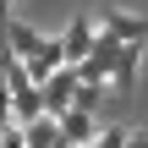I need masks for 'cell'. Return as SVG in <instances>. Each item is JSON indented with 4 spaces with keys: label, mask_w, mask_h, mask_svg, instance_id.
<instances>
[{
    "label": "cell",
    "mask_w": 148,
    "mask_h": 148,
    "mask_svg": "<svg viewBox=\"0 0 148 148\" xmlns=\"http://www.w3.org/2000/svg\"><path fill=\"white\" fill-rule=\"evenodd\" d=\"M60 49H66V66H82V60L99 49V16L77 11V16L60 27Z\"/></svg>",
    "instance_id": "obj_1"
},
{
    "label": "cell",
    "mask_w": 148,
    "mask_h": 148,
    "mask_svg": "<svg viewBox=\"0 0 148 148\" xmlns=\"http://www.w3.org/2000/svg\"><path fill=\"white\" fill-rule=\"evenodd\" d=\"M77 88H82V77H77V66H60L49 82H38V93H44V110L60 121L71 104H77Z\"/></svg>",
    "instance_id": "obj_2"
},
{
    "label": "cell",
    "mask_w": 148,
    "mask_h": 148,
    "mask_svg": "<svg viewBox=\"0 0 148 148\" xmlns=\"http://www.w3.org/2000/svg\"><path fill=\"white\" fill-rule=\"evenodd\" d=\"M99 38H110V44H143L148 38V16L143 11H104L99 16Z\"/></svg>",
    "instance_id": "obj_3"
},
{
    "label": "cell",
    "mask_w": 148,
    "mask_h": 148,
    "mask_svg": "<svg viewBox=\"0 0 148 148\" xmlns=\"http://www.w3.org/2000/svg\"><path fill=\"white\" fill-rule=\"evenodd\" d=\"M22 66H27V82H33V88H38V82H49V77H55V71L66 66V49H60V33H49V38H44V44H38V49H33V55L22 60Z\"/></svg>",
    "instance_id": "obj_4"
},
{
    "label": "cell",
    "mask_w": 148,
    "mask_h": 148,
    "mask_svg": "<svg viewBox=\"0 0 148 148\" xmlns=\"http://www.w3.org/2000/svg\"><path fill=\"white\" fill-rule=\"evenodd\" d=\"M137 71H143V44H126L121 60H115V71H110V93L132 99V93H137Z\"/></svg>",
    "instance_id": "obj_5"
},
{
    "label": "cell",
    "mask_w": 148,
    "mask_h": 148,
    "mask_svg": "<svg viewBox=\"0 0 148 148\" xmlns=\"http://www.w3.org/2000/svg\"><path fill=\"white\" fill-rule=\"evenodd\" d=\"M99 115H88V110H66L60 115V137H66V148H88V143H99Z\"/></svg>",
    "instance_id": "obj_6"
},
{
    "label": "cell",
    "mask_w": 148,
    "mask_h": 148,
    "mask_svg": "<svg viewBox=\"0 0 148 148\" xmlns=\"http://www.w3.org/2000/svg\"><path fill=\"white\" fill-rule=\"evenodd\" d=\"M49 110H44V93L38 88H11V121L16 126H33V121H44Z\"/></svg>",
    "instance_id": "obj_7"
},
{
    "label": "cell",
    "mask_w": 148,
    "mask_h": 148,
    "mask_svg": "<svg viewBox=\"0 0 148 148\" xmlns=\"http://www.w3.org/2000/svg\"><path fill=\"white\" fill-rule=\"evenodd\" d=\"M22 143H27V148H66V137H60V121H55V115H44V121L22 126Z\"/></svg>",
    "instance_id": "obj_8"
},
{
    "label": "cell",
    "mask_w": 148,
    "mask_h": 148,
    "mask_svg": "<svg viewBox=\"0 0 148 148\" xmlns=\"http://www.w3.org/2000/svg\"><path fill=\"white\" fill-rule=\"evenodd\" d=\"M132 137H137V126H104L99 148H132Z\"/></svg>",
    "instance_id": "obj_9"
},
{
    "label": "cell",
    "mask_w": 148,
    "mask_h": 148,
    "mask_svg": "<svg viewBox=\"0 0 148 148\" xmlns=\"http://www.w3.org/2000/svg\"><path fill=\"white\" fill-rule=\"evenodd\" d=\"M99 104H104V88H88V82H82V88H77V104H71V110H88V115H99Z\"/></svg>",
    "instance_id": "obj_10"
},
{
    "label": "cell",
    "mask_w": 148,
    "mask_h": 148,
    "mask_svg": "<svg viewBox=\"0 0 148 148\" xmlns=\"http://www.w3.org/2000/svg\"><path fill=\"white\" fill-rule=\"evenodd\" d=\"M0 126H16L11 121V88H5V77H0Z\"/></svg>",
    "instance_id": "obj_11"
},
{
    "label": "cell",
    "mask_w": 148,
    "mask_h": 148,
    "mask_svg": "<svg viewBox=\"0 0 148 148\" xmlns=\"http://www.w3.org/2000/svg\"><path fill=\"white\" fill-rule=\"evenodd\" d=\"M0 148H27L22 143V126H0Z\"/></svg>",
    "instance_id": "obj_12"
},
{
    "label": "cell",
    "mask_w": 148,
    "mask_h": 148,
    "mask_svg": "<svg viewBox=\"0 0 148 148\" xmlns=\"http://www.w3.org/2000/svg\"><path fill=\"white\" fill-rule=\"evenodd\" d=\"M132 148H148V132H137V137H132Z\"/></svg>",
    "instance_id": "obj_13"
},
{
    "label": "cell",
    "mask_w": 148,
    "mask_h": 148,
    "mask_svg": "<svg viewBox=\"0 0 148 148\" xmlns=\"http://www.w3.org/2000/svg\"><path fill=\"white\" fill-rule=\"evenodd\" d=\"M0 5H16V0H0Z\"/></svg>",
    "instance_id": "obj_14"
},
{
    "label": "cell",
    "mask_w": 148,
    "mask_h": 148,
    "mask_svg": "<svg viewBox=\"0 0 148 148\" xmlns=\"http://www.w3.org/2000/svg\"><path fill=\"white\" fill-rule=\"evenodd\" d=\"M88 148H99V143H88Z\"/></svg>",
    "instance_id": "obj_15"
}]
</instances>
